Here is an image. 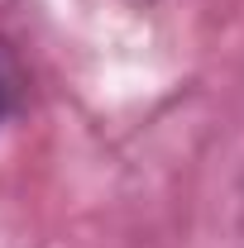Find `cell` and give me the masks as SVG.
I'll return each mask as SVG.
<instances>
[{"instance_id":"1","label":"cell","mask_w":244,"mask_h":248,"mask_svg":"<svg viewBox=\"0 0 244 248\" xmlns=\"http://www.w3.org/2000/svg\"><path fill=\"white\" fill-rule=\"evenodd\" d=\"M19 100H24V67L15 58V48L0 38V124L19 110Z\"/></svg>"},{"instance_id":"2","label":"cell","mask_w":244,"mask_h":248,"mask_svg":"<svg viewBox=\"0 0 244 248\" xmlns=\"http://www.w3.org/2000/svg\"><path fill=\"white\" fill-rule=\"evenodd\" d=\"M129 5H149V0H129Z\"/></svg>"}]
</instances>
